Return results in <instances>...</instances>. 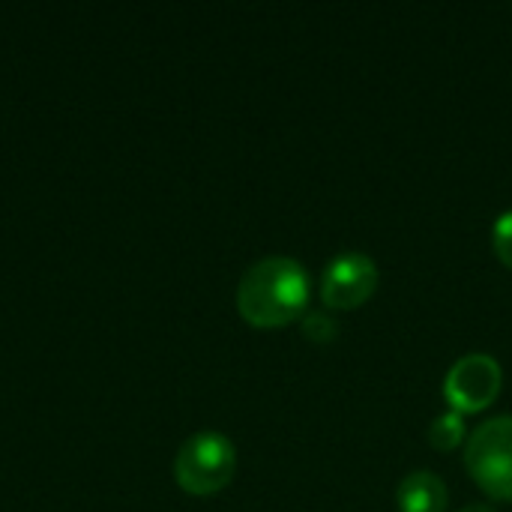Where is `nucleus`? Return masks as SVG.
Listing matches in <instances>:
<instances>
[{
    "mask_svg": "<svg viewBox=\"0 0 512 512\" xmlns=\"http://www.w3.org/2000/svg\"><path fill=\"white\" fill-rule=\"evenodd\" d=\"M309 291V273L297 258L267 255L240 276L237 312L243 315V321L261 330L285 327L306 315Z\"/></svg>",
    "mask_w": 512,
    "mask_h": 512,
    "instance_id": "f257e3e1",
    "label": "nucleus"
},
{
    "mask_svg": "<svg viewBox=\"0 0 512 512\" xmlns=\"http://www.w3.org/2000/svg\"><path fill=\"white\" fill-rule=\"evenodd\" d=\"M234 471H237V450L222 432L213 429L186 438L174 459V477L180 489L201 498L222 492L234 480Z\"/></svg>",
    "mask_w": 512,
    "mask_h": 512,
    "instance_id": "f03ea898",
    "label": "nucleus"
},
{
    "mask_svg": "<svg viewBox=\"0 0 512 512\" xmlns=\"http://www.w3.org/2000/svg\"><path fill=\"white\" fill-rule=\"evenodd\" d=\"M465 468L489 498L512 501V414L492 417L471 432Z\"/></svg>",
    "mask_w": 512,
    "mask_h": 512,
    "instance_id": "7ed1b4c3",
    "label": "nucleus"
},
{
    "mask_svg": "<svg viewBox=\"0 0 512 512\" xmlns=\"http://www.w3.org/2000/svg\"><path fill=\"white\" fill-rule=\"evenodd\" d=\"M504 372L492 354L459 357L444 378V399L456 414H480L501 396Z\"/></svg>",
    "mask_w": 512,
    "mask_h": 512,
    "instance_id": "20e7f679",
    "label": "nucleus"
},
{
    "mask_svg": "<svg viewBox=\"0 0 512 512\" xmlns=\"http://www.w3.org/2000/svg\"><path fill=\"white\" fill-rule=\"evenodd\" d=\"M378 267L363 252L336 255L321 273V303L330 312L360 309L378 291Z\"/></svg>",
    "mask_w": 512,
    "mask_h": 512,
    "instance_id": "39448f33",
    "label": "nucleus"
},
{
    "mask_svg": "<svg viewBox=\"0 0 512 512\" xmlns=\"http://www.w3.org/2000/svg\"><path fill=\"white\" fill-rule=\"evenodd\" d=\"M447 501H450L447 486L432 471H414L396 489L399 512H444Z\"/></svg>",
    "mask_w": 512,
    "mask_h": 512,
    "instance_id": "423d86ee",
    "label": "nucleus"
},
{
    "mask_svg": "<svg viewBox=\"0 0 512 512\" xmlns=\"http://www.w3.org/2000/svg\"><path fill=\"white\" fill-rule=\"evenodd\" d=\"M462 441H465V423H462V414L447 411V414H441V417H435V420H432V426H429V444H432L435 450L450 453V450H456Z\"/></svg>",
    "mask_w": 512,
    "mask_h": 512,
    "instance_id": "0eeeda50",
    "label": "nucleus"
},
{
    "mask_svg": "<svg viewBox=\"0 0 512 512\" xmlns=\"http://www.w3.org/2000/svg\"><path fill=\"white\" fill-rule=\"evenodd\" d=\"M303 336L309 342H324L327 345V342H333L339 336V324L327 312H309V315H303Z\"/></svg>",
    "mask_w": 512,
    "mask_h": 512,
    "instance_id": "6e6552de",
    "label": "nucleus"
},
{
    "mask_svg": "<svg viewBox=\"0 0 512 512\" xmlns=\"http://www.w3.org/2000/svg\"><path fill=\"white\" fill-rule=\"evenodd\" d=\"M492 249L498 255V261L512 270V210L501 213L492 225Z\"/></svg>",
    "mask_w": 512,
    "mask_h": 512,
    "instance_id": "1a4fd4ad",
    "label": "nucleus"
},
{
    "mask_svg": "<svg viewBox=\"0 0 512 512\" xmlns=\"http://www.w3.org/2000/svg\"><path fill=\"white\" fill-rule=\"evenodd\" d=\"M459 512H495L489 504H471V507H465V510Z\"/></svg>",
    "mask_w": 512,
    "mask_h": 512,
    "instance_id": "9d476101",
    "label": "nucleus"
}]
</instances>
